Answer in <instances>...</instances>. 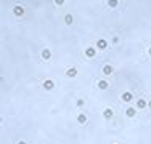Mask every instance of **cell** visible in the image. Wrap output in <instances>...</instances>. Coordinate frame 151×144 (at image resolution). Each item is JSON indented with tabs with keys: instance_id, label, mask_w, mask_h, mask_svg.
<instances>
[{
	"instance_id": "1",
	"label": "cell",
	"mask_w": 151,
	"mask_h": 144,
	"mask_svg": "<svg viewBox=\"0 0 151 144\" xmlns=\"http://www.w3.org/2000/svg\"><path fill=\"white\" fill-rule=\"evenodd\" d=\"M13 15L18 16V18L24 16V7H21V5H16V7L13 8Z\"/></svg>"
},
{
	"instance_id": "2",
	"label": "cell",
	"mask_w": 151,
	"mask_h": 144,
	"mask_svg": "<svg viewBox=\"0 0 151 144\" xmlns=\"http://www.w3.org/2000/svg\"><path fill=\"white\" fill-rule=\"evenodd\" d=\"M132 98H134V94H132L130 91H125V93H122V96H120V99H122L124 103H130Z\"/></svg>"
},
{
	"instance_id": "3",
	"label": "cell",
	"mask_w": 151,
	"mask_h": 144,
	"mask_svg": "<svg viewBox=\"0 0 151 144\" xmlns=\"http://www.w3.org/2000/svg\"><path fill=\"white\" fill-rule=\"evenodd\" d=\"M106 46H108V42L105 39H100L98 42H96V48H100V50H105Z\"/></svg>"
},
{
	"instance_id": "4",
	"label": "cell",
	"mask_w": 151,
	"mask_h": 144,
	"mask_svg": "<svg viewBox=\"0 0 151 144\" xmlns=\"http://www.w3.org/2000/svg\"><path fill=\"white\" fill-rule=\"evenodd\" d=\"M53 87H55L53 80H44V88L45 90H53Z\"/></svg>"
},
{
	"instance_id": "5",
	"label": "cell",
	"mask_w": 151,
	"mask_h": 144,
	"mask_svg": "<svg viewBox=\"0 0 151 144\" xmlns=\"http://www.w3.org/2000/svg\"><path fill=\"white\" fill-rule=\"evenodd\" d=\"M95 53H96V51H95V48L88 46L87 50H85V56H87V58H93V56H95Z\"/></svg>"
},
{
	"instance_id": "6",
	"label": "cell",
	"mask_w": 151,
	"mask_h": 144,
	"mask_svg": "<svg viewBox=\"0 0 151 144\" xmlns=\"http://www.w3.org/2000/svg\"><path fill=\"white\" fill-rule=\"evenodd\" d=\"M42 58H44L45 61H50V58H52V53H50V50H47V48H45V50L42 51Z\"/></svg>"
},
{
	"instance_id": "7",
	"label": "cell",
	"mask_w": 151,
	"mask_h": 144,
	"mask_svg": "<svg viewBox=\"0 0 151 144\" xmlns=\"http://www.w3.org/2000/svg\"><path fill=\"white\" fill-rule=\"evenodd\" d=\"M113 70H114V69H113V66L106 64L105 67H103V74H106V75H111V74H113Z\"/></svg>"
},
{
	"instance_id": "8",
	"label": "cell",
	"mask_w": 151,
	"mask_h": 144,
	"mask_svg": "<svg viewBox=\"0 0 151 144\" xmlns=\"http://www.w3.org/2000/svg\"><path fill=\"white\" fill-rule=\"evenodd\" d=\"M66 75H68V77H76L77 75V69H74V67L68 69V70H66Z\"/></svg>"
},
{
	"instance_id": "9",
	"label": "cell",
	"mask_w": 151,
	"mask_h": 144,
	"mask_svg": "<svg viewBox=\"0 0 151 144\" xmlns=\"http://www.w3.org/2000/svg\"><path fill=\"white\" fill-rule=\"evenodd\" d=\"M108 87H109V83H108L106 80H100V82H98V88H100V90H106Z\"/></svg>"
},
{
	"instance_id": "10",
	"label": "cell",
	"mask_w": 151,
	"mask_h": 144,
	"mask_svg": "<svg viewBox=\"0 0 151 144\" xmlns=\"http://www.w3.org/2000/svg\"><path fill=\"white\" fill-rule=\"evenodd\" d=\"M113 109H111V107H108V109H105V112H103V115H105V118H111L113 117Z\"/></svg>"
},
{
	"instance_id": "11",
	"label": "cell",
	"mask_w": 151,
	"mask_h": 144,
	"mask_svg": "<svg viewBox=\"0 0 151 144\" xmlns=\"http://www.w3.org/2000/svg\"><path fill=\"white\" fill-rule=\"evenodd\" d=\"M146 106H148V103L145 99H138L137 101V107H138V109H143V107H146Z\"/></svg>"
},
{
	"instance_id": "12",
	"label": "cell",
	"mask_w": 151,
	"mask_h": 144,
	"mask_svg": "<svg viewBox=\"0 0 151 144\" xmlns=\"http://www.w3.org/2000/svg\"><path fill=\"white\" fill-rule=\"evenodd\" d=\"M77 122H79L80 125H84V123H85V122H87V117H85V115H84V114H80V115H79V117H77Z\"/></svg>"
},
{
	"instance_id": "13",
	"label": "cell",
	"mask_w": 151,
	"mask_h": 144,
	"mask_svg": "<svg viewBox=\"0 0 151 144\" xmlns=\"http://www.w3.org/2000/svg\"><path fill=\"white\" fill-rule=\"evenodd\" d=\"M125 114H127V117H134L135 114H137V111L134 109V107H129V109H127V112H125Z\"/></svg>"
},
{
	"instance_id": "14",
	"label": "cell",
	"mask_w": 151,
	"mask_h": 144,
	"mask_svg": "<svg viewBox=\"0 0 151 144\" xmlns=\"http://www.w3.org/2000/svg\"><path fill=\"white\" fill-rule=\"evenodd\" d=\"M64 21H66V24H72L74 18H72V15H66V16H64Z\"/></svg>"
},
{
	"instance_id": "15",
	"label": "cell",
	"mask_w": 151,
	"mask_h": 144,
	"mask_svg": "<svg viewBox=\"0 0 151 144\" xmlns=\"http://www.w3.org/2000/svg\"><path fill=\"white\" fill-rule=\"evenodd\" d=\"M119 2H117V0H109V2H108V5H109V7L111 8H114V7H116V5H117Z\"/></svg>"
},
{
	"instance_id": "16",
	"label": "cell",
	"mask_w": 151,
	"mask_h": 144,
	"mask_svg": "<svg viewBox=\"0 0 151 144\" xmlns=\"http://www.w3.org/2000/svg\"><path fill=\"white\" fill-rule=\"evenodd\" d=\"M77 106L82 107V106H84V99H79V101H77Z\"/></svg>"
},
{
	"instance_id": "17",
	"label": "cell",
	"mask_w": 151,
	"mask_h": 144,
	"mask_svg": "<svg viewBox=\"0 0 151 144\" xmlns=\"http://www.w3.org/2000/svg\"><path fill=\"white\" fill-rule=\"evenodd\" d=\"M55 3H56V5H63L64 2H63V0H55Z\"/></svg>"
},
{
	"instance_id": "18",
	"label": "cell",
	"mask_w": 151,
	"mask_h": 144,
	"mask_svg": "<svg viewBox=\"0 0 151 144\" xmlns=\"http://www.w3.org/2000/svg\"><path fill=\"white\" fill-rule=\"evenodd\" d=\"M148 55H149V56H151V46H149V50H148Z\"/></svg>"
},
{
	"instance_id": "19",
	"label": "cell",
	"mask_w": 151,
	"mask_h": 144,
	"mask_svg": "<svg viewBox=\"0 0 151 144\" xmlns=\"http://www.w3.org/2000/svg\"><path fill=\"white\" fill-rule=\"evenodd\" d=\"M148 107H151V99H149V101H148Z\"/></svg>"
},
{
	"instance_id": "20",
	"label": "cell",
	"mask_w": 151,
	"mask_h": 144,
	"mask_svg": "<svg viewBox=\"0 0 151 144\" xmlns=\"http://www.w3.org/2000/svg\"><path fill=\"white\" fill-rule=\"evenodd\" d=\"M18 144H26V142H24V141H19V142H18Z\"/></svg>"
}]
</instances>
